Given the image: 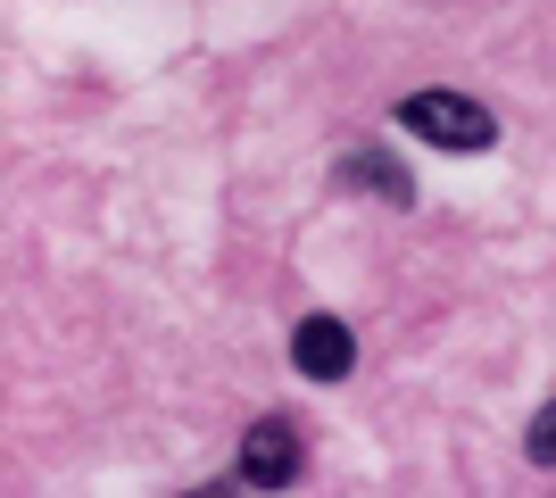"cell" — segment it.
Wrapping results in <instances>:
<instances>
[{
	"label": "cell",
	"instance_id": "3957f363",
	"mask_svg": "<svg viewBox=\"0 0 556 498\" xmlns=\"http://www.w3.org/2000/svg\"><path fill=\"white\" fill-rule=\"evenodd\" d=\"M291 366H300L307 382H341L349 366H357V332H349L341 316H300V324H291Z\"/></svg>",
	"mask_w": 556,
	"mask_h": 498
},
{
	"label": "cell",
	"instance_id": "7a4b0ae2",
	"mask_svg": "<svg viewBox=\"0 0 556 498\" xmlns=\"http://www.w3.org/2000/svg\"><path fill=\"white\" fill-rule=\"evenodd\" d=\"M300 424H282V416H257L250 432H241V465H232V482H250V490H291L300 482Z\"/></svg>",
	"mask_w": 556,
	"mask_h": 498
},
{
	"label": "cell",
	"instance_id": "277c9868",
	"mask_svg": "<svg viewBox=\"0 0 556 498\" xmlns=\"http://www.w3.org/2000/svg\"><path fill=\"white\" fill-rule=\"evenodd\" d=\"M332 183H349V191H366V200H382V208H416V175L391 158V150H341L332 158Z\"/></svg>",
	"mask_w": 556,
	"mask_h": 498
},
{
	"label": "cell",
	"instance_id": "5b68a950",
	"mask_svg": "<svg viewBox=\"0 0 556 498\" xmlns=\"http://www.w3.org/2000/svg\"><path fill=\"white\" fill-rule=\"evenodd\" d=\"M523 457H532V465H556V399L532 416V432H523Z\"/></svg>",
	"mask_w": 556,
	"mask_h": 498
},
{
	"label": "cell",
	"instance_id": "6da1fadb",
	"mask_svg": "<svg viewBox=\"0 0 556 498\" xmlns=\"http://www.w3.org/2000/svg\"><path fill=\"white\" fill-rule=\"evenodd\" d=\"M399 133H416L432 150H490L498 142V117L465 92H407L399 100Z\"/></svg>",
	"mask_w": 556,
	"mask_h": 498
}]
</instances>
